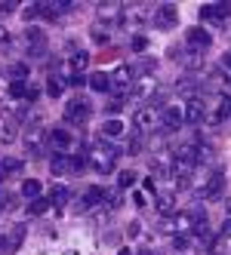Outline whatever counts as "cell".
<instances>
[{
	"label": "cell",
	"instance_id": "6da1fadb",
	"mask_svg": "<svg viewBox=\"0 0 231 255\" xmlns=\"http://www.w3.org/2000/svg\"><path fill=\"white\" fill-rule=\"evenodd\" d=\"M86 160H90V166L96 172H111L114 169V163H117V148H111V144H96V148L86 154Z\"/></svg>",
	"mask_w": 231,
	"mask_h": 255
},
{
	"label": "cell",
	"instance_id": "7a4b0ae2",
	"mask_svg": "<svg viewBox=\"0 0 231 255\" xmlns=\"http://www.w3.org/2000/svg\"><path fill=\"white\" fill-rule=\"evenodd\" d=\"M133 123H136L139 132H154L157 126H161V108H154V105L139 108V111L133 114Z\"/></svg>",
	"mask_w": 231,
	"mask_h": 255
},
{
	"label": "cell",
	"instance_id": "3957f363",
	"mask_svg": "<svg viewBox=\"0 0 231 255\" xmlns=\"http://www.w3.org/2000/svg\"><path fill=\"white\" fill-rule=\"evenodd\" d=\"M111 93H114V99H120L123 102V96H133V68H127V65H120L114 74H111Z\"/></svg>",
	"mask_w": 231,
	"mask_h": 255
},
{
	"label": "cell",
	"instance_id": "277c9868",
	"mask_svg": "<svg viewBox=\"0 0 231 255\" xmlns=\"http://www.w3.org/2000/svg\"><path fill=\"white\" fill-rule=\"evenodd\" d=\"M86 117H90V102H86V99H71V102L65 105V123L80 126Z\"/></svg>",
	"mask_w": 231,
	"mask_h": 255
},
{
	"label": "cell",
	"instance_id": "5b68a950",
	"mask_svg": "<svg viewBox=\"0 0 231 255\" xmlns=\"http://www.w3.org/2000/svg\"><path fill=\"white\" fill-rule=\"evenodd\" d=\"M182 120H185V114H182V105H161V126H164L167 132L179 129V126H182Z\"/></svg>",
	"mask_w": 231,
	"mask_h": 255
},
{
	"label": "cell",
	"instance_id": "8992f818",
	"mask_svg": "<svg viewBox=\"0 0 231 255\" xmlns=\"http://www.w3.org/2000/svg\"><path fill=\"white\" fill-rule=\"evenodd\" d=\"M201 19H207V22H225V19H231V0L201 6Z\"/></svg>",
	"mask_w": 231,
	"mask_h": 255
},
{
	"label": "cell",
	"instance_id": "52a82bcc",
	"mask_svg": "<svg viewBox=\"0 0 231 255\" xmlns=\"http://www.w3.org/2000/svg\"><path fill=\"white\" fill-rule=\"evenodd\" d=\"M176 22H179V12H176V6H173V3H161V6L154 9V25L161 28V31L176 28Z\"/></svg>",
	"mask_w": 231,
	"mask_h": 255
},
{
	"label": "cell",
	"instance_id": "ba28073f",
	"mask_svg": "<svg viewBox=\"0 0 231 255\" xmlns=\"http://www.w3.org/2000/svg\"><path fill=\"white\" fill-rule=\"evenodd\" d=\"M228 117H231V96H222L219 105H213L210 111H207V123H210V126H219V123H225Z\"/></svg>",
	"mask_w": 231,
	"mask_h": 255
},
{
	"label": "cell",
	"instance_id": "9c48e42d",
	"mask_svg": "<svg viewBox=\"0 0 231 255\" xmlns=\"http://www.w3.org/2000/svg\"><path fill=\"white\" fill-rule=\"evenodd\" d=\"M182 114H185V123H201V120H207V105L201 99H188L182 105Z\"/></svg>",
	"mask_w": 231,
	"mask_h": 255
},
{
	"label": "cell",
	"instance_id": "30bf717a",
	"mask_svg": "<svg viewBox=\"0 0 231 255\" xmlns=\"http://www.w3.org/2000/svg\"><path fill=\"white\" fill-rule=\"evenodd\" d=\"M185 40H188V49H198V52H207V46H210V31H204V28H188V34H185Z\"/></svg>",
	"mask_w": 231,
	"mask_h": 255
},
{
	"label": "cell",
	"instance_id": "8fae6325",
	"mask_svg": "<svg viewBox=\"0 0 231 255\" xmlns=\"http://www.w3.org/2000/svg\"><path fill=\"white\" fill-rule=\"evenodd\" d=\"M49 169L56 172V175H65V172H74V157L71 154H56L49 163Z\"/></svg>",
	"mask_w": 231,
	"mask_h": 255
},
{
	"label": "cell",
	"instance_id": "7c38bea8",
	"mask_svg": "<svg viewBox=\"0 0 231 255\" xmlns=\"http://www.w3.org/2000/svg\"><path fill=\"white\" fill-rule=\"evenodd\" d=\"M49 144H52V148H59V154H68L74 141H71V135H68L65 129H52V132H49Z\"/></svg>",
	"mask_w": 231,
	"mask_h": 255
},
{
	"label": "cell",
	"instance_id": "4fadbf2b",
	"mask_svg": "<svg viewBox=\"0 0 231 255\" xmlns=\"http://www.w3.org/2000/svg\"><path fill=\"white\" fill-rule=\"evenodd\" d=\"M222 188H225V175H222V172H216V175L210 178V185H207V188H204V191H201L198 197H201V200H210V197L222 194Z\"/></svg>",
	"mask_w": 231,
	"mask_h": 255
},
{
	"label": "cell",
	"instance_id": "5bb4252c",
	"mask_svg": "<svg viewBox=\"0 0 231 255\" xmlns=\"http://www.w3.org/2000/svg\"><path fill=\"white\" fill-rule=\"evenodd\" d=\"M102 200H105V191H102V188H86V191L80 194V209H90V206L102 203Z\"/></svg>",
	"mask_w": 231,
	"mask_h": 255
},
{
	"label": "cell",
	"instance_id": "9a60e30c",
	"mask_svg": "<svg viewBox=\"0 0 231 255\" xmlns=\"http://www.w3.org/2000/svg\"><path fill=\"white\" fill-rule=\"evenodd\" d=\"M22 240H25V228L15 225L12 228V237H3V252H15V249L22 246Z\"/></svg>",
	"mask_w": 231,
	"mask_h": 255
},
{
	"label": "cell",
	"instance_id": "2e32d148",
	"mask_svg": "<svg viewBox=\"0 0 231 255\" xmlns=\"http://www.w3.org/2000/svg\"><path fill=\"white\" fill-rule=\"evenodd\" d=\"M90 86L96 89V93H111V77L105 74V71H96V74L90 77Z\"/></svg>",
	"mask_w": 231,
	"mask_h": 255
},
{
	"label": "cell",
	"instance_id": "e0dca14e",
	"mask_svg": "<svg viewBox=\"0 0 231 255\" xmlns=\"http://www.w3.org/2000/svg\"><path fill=\"white\" fill-rule=\"evenodd\" d=\"M157 212L161 215H176V197L173 194H157Z\"/></svg>",
	"mask_w": 231,
	"mask_h": 255
},
{
	"label": "cell",
	"instance_id": "ac0fdd59",
	"mask_svg": "<svg viewBox=\"0 0 231 255\" xmlns=\"http://www.w3.org/2000/svg\"><path fill=\"white\" fill-rule=\"evenodd\" d=\"M40 191H43V185H40L37 178H28L25 185H22V194H25L28 200H37V197H40Z\"/></svg>",
	"mask_w": 231,
	"mask_h": 255
},
{
	"label": "cell",
	"instance_id": "d6986e66",
	"mask_svg": "<svg viewBox=\"0 0 231 255\" xmlns=\"http://www.w3.org/2000/svg\"><path fill=\"white\" fill-rule=\"evenodd\" d=\"M120 12H123V6H117V3H99V15H102V19H117Z\"/></svg>",
	"mask_w": 231,
	"mask_h": 255
},
{
	"label": "cell",
	"instance_id": "ffe728a7",
	"mask_svg": "<svg viewBox=\"0 0 231 255\" xmlns=\"http://www.w3.org/2000/svg\"><path fill=\"white\" fill-rule=\"evenodd\" d=\"M102 132H105V135H111V138H117V135L123 132V123L111 117V120H105V126H102Z\"/></svg>",
	"mask_w": 231,
	"mask_h": 255
},
{
	"label": "cell",
	"instance_id": "44dd1931",
	"mask_svg": "<svg viewBox=\"0 0 231 255\" xmlns=\"http://www.w3.org/2000/svg\"><path fill=\"white\" fill-rule=\"evenodd\" d=\"M25 144H28V148H34V151H40V144H43V132H40V129H28Z\"/></svg>",
	"mask_w": 231,
	"mask_h": 255
},
{
	"label": "cell",
	"instance_id": "7402d4cb",
	"mask_svg": "<svg viewBox=\"0 0 231 255\" xmlns=\"http://www.w3.org/2000/svg\"><path fill=\"white\" fill-rule=\"evenodd\" d=\"M46 93L56 99V96H62L65 93V80L62 77H49V83H46Z\"/></svg>",
	"mask_w": 231,
	"mask_h": 255
},
{
	"label": "cell",
	"instance_id": "603a6c76",
	"mask_svg": "<svg viewBox=\"0 0 231 255\" xmlns=\"http://www.w3.org/2000/svg\"><path fill=\"white\" fill-rule=\"evenodd\" d=\"M49 209V200H43V197H37V200H31V203H28V212L31 215H43Z\"/></svg>",
	"mask_w": 231,
	"mask_h": 255
},
{
	"label": "cell",
	"instance_id": "cb8c5ba5",
	"mask_svg": "<svg viewBox=\"0 0 231 255\" xmlns=\"http://www.w3.org/2000/svg\"><path fill=\"white\" fill-rule=\"evenodd\" d=\"M65 200H68V188H65V185H56V188H52V194H49V203L62 206Z\"/></svg>",
	"mask_w": 231,
	"mask_h": 255
},
{
	"label": "cell",
	"instance_id": "d4e9b609",
	"mask_svg": "<svg viewBox=\"0 0 231 255\" xmlns=\"http://www.w3.org/2000/svg\"><path fill=\"white\" fill-rule=\"evenodd\" d=\"M182 62H185L188 68H201V65H204V59H201V52H198V49H188Z\"/></svg>",
	"mask_w": 231,
	"mask_h": 255
},
{
	"label": "cell",
	"instance_id": "484cf974",
	"mask_svg": "<svg viewBox=\"0 0 231 255\" xmlns=\"http://www.w3.org/2000/svg\"><path fill=\"white\" fill-rule=\"evenodd\" d=\"M19 169H22V160H15V157H6L0 163V172H19Z\"/></svg>",
	"mask_w": 231,
	"mask_h": 255
},
{
	"label": "cell",
	"instance_id": "4316f807",
	"mask_svg": "<svg viewBox=\"0 0 231 255\" xmlns=\"http://www.w3.org/2000/svg\"><path fill=\"white\" fill-rule=\"evenodd\" d=\"M28 77V65H12L9 68V80H25Z\"/></svg>",
	"mask_w": 231,
	"mask_h": 255
},
{
	"label": "cell",
	"instance_id": "83f0119b",
	"mask_svg": "<svg viewBox=\"0 0 231 255\" xmlns=\"http://www.w3.org/2000/svg\"><path fill=\"white\" fill-rule=\"evenodd\" d=\"M133 181H136V172H133V169H127V172H120V178H117V185H120V188H130Z\"/></svg>",
	"mask_w": 231,
	"mask_h": 255
},
{
	"label": "cell",
	"instance_id": "f1b7e54d",
	"mask_svg": "<svg viewBox=\"0 0 231 255\" xmlns=\"http://www.w3.org/2000/svg\"><path fill=\"white\" fill-rule=\"evenodd\" d=\"M93 40H96V43H108V31H105L102 25H96V28H93Z\"/></svg>",
	"mask_w": 231,
	"mask_h": 255
},
{
	"label": "cell",
	"instance_id": "f546056e",
	"mask_svg": "<svg viewBox=\"0 0 231 255\" xmlns=\"http://www.w3.org/2000/svg\"><path fill=\"white\" fill-rule=\"evenodd\" d=\"M120 105H123L120 99H111L108 105H105V114H117V111H120Z\"/></svg>",
	"mask_w": 231,
	"mask_h": 255
},
{
	"label": "cell",
	"instance_id": "4dcf8cb0",
	"mask_svg": "<svg viewBox=\"0 0 231 255\" xmlns=\"http://www.w3.org/2000/svg\"><path fill=\"white\" fill-rule=\"evenodd\" d=\"M15 6H19V3H15V0H3V3H0V12L6 15V12H12Z\"/></svg>",
	"mask_w": 231,
	"mask_h": 255
},
{
	"label": "cell",
	"instance_id": "1f68e13d",
	"mask_svg": "<svg viewBox=\"0 0 231 255\" xmlns=\"http://www.w3.org/2000/svg\"><path fill=\"white\" fill-rule=\"evenodd\" d=\"M127 234H130V237H139V234H142V225H139V222H133V225L127 228Z\"/></svg>",
	"mask_w": 231,
	"mask_h": 255
},
{
	"label": "cell",
	"instance_id": "d6a6232c",
	"mask_svg": "<svg viewBox=\"0 0 231 255\" xmlns=\"http://www.w3.org/2000/svg\"><path fill=\"white\" fill-rule=\"evenodd\" d=\"M173 246H176V249H185V246H188V237H176Z\"/></svg>",
	"mask_w": 231,
	"mask_h": 255
},
{
	"label": "cell",
	"instance_id": "836d02e7",
	"mask_svg": "<svg viewBox=\"0 0 231 255\" xmlns=\"http://www.w3.org/2000/svg\"><path fill=\"white\" fill-rule=\"evenodd\" d=\"M142 148V138H130V154H136Z\"/></svg>",
	"mask_w": 231,
	"mask_h": 255
},
{
	"label": "cell",
	"instance_id": "e575fe53",
	"mask_svg": "<svg viewBox=\"0 0 231 255\" xmlns=\"http://www.w3.org/2000/svg\"><path fill=\"white\" fill-rule=\"evenodd\" d=\"M222 237H231V215L225 218V225H222Z\"/></svg>",
	"mask_w": 231,
	"mask_h": 255
},
{
	"label": "cell",
	"instance_id": "d590c367",
	"mask_svg": "<svg viewBox=\"0 0 231 255\" xmlns=\"http://www.w3.org/2000/svg\"><path fill=\"white\" fill-rule=\"evenodd\" d=\"M6 203H9V194H6V191H0V209H3Z\"/></svg>",
	"mask_w": 231,
	"mask_h": 255
},
{
	"label": "cell",
	"instance_id": "8d00e7d4",
	"mask_svg": "<svg viewBox=\"0 0 231 255\" xmlns=\"http://www.w3.org/2000/svg\"><path fill=\"white\" fill-rule=\"evenodd\" d=\"M136 255H154V252H151V249H139Z\"/></svg>",
	"mask_w": 231,
	"mask_h": 255
},
{
	"label": "cell",
	"instance_id": "74e56055",
	"mask_svg": "<svg viewBox=\"0 0 231 255\" xmlns=\"http://www.w3.org/2000/svg\"><path fill=\"white\" fill-rule=\"evenodd\" d=\"M225 68H231V52H225Z\"/></svg>",
	"mask_w": 231,
	"mask_h": 255
},
{
	"label": "cell",
	"instance_id": "f35d334b",
	"mask_svg": "<svg viewBox=\"0 0 231 255\" xmlns=\"http://www.w3.org/2000/svg\"><path fill=\"white\" fill-rule=\"evenodd\" d=\"M120 255H136V252L133 249H120Z\"/></svg>",
	"mask_w": 231,
	"mask_h": 255
}]
</instances>
